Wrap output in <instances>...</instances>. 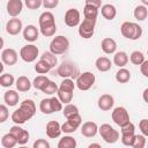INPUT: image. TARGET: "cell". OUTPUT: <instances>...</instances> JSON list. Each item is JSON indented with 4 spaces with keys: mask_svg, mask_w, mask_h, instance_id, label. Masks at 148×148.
I'll return each instance as SVG.
<instances>
[{
    "mask_svg": "<svg viewBox=\"0 0 148 148\" xmlns=\"http://www.w3.org/2000/svg\"><path fill=\"white\" fill-rule=\"evenodd\" d=\"M59 1L58 0H44L43 1V6L46 8V9H52V8H56L58 6Z\"/></svg>",
    "mask_w": 148,
    "mask_h": 148,
    "instance_id": "48",
    "label": "cell"
},
{
    "mask_svg": "<svg viewBox=\"0 0 148 148\" xmlns=\"http://www.w3.org/2000/svg\"><path fill=\"white\" fill-rule=\"evenodd\" d=\"M98 132L106 143H116L119 140V132L114 130L110 124H102L98 127Z\"/></svg>",
    "mask_w": 148,
    "mask_h": 148,
    "instance_id": "8",
    "label": "cell"
},
{
    "mask_svg": "<svg viewBox=\"0 0 148 148\" xmlns=\"http://www.w3.org/2000/svg\"><path fill=\"white\" fill-rule=\"evenodd\" d=\"M62 133L61 131V125L57 120H50L46 124V135L50 139H56L59 138L60 134Z\"/></svg>",
    "mask_w": 148,
    "mask_h": 148,
    "instance_id": "19",
    "label": "cell"
},
{
    "mask_svg": "<svg viewBox=\"0 0 148 148\" xmlns=\"http://www.w3.org/2000/svg\"><path fill=\"white\" fill-rule=\"evenodd\" d=\"M58 89H59V86H58L54 81L49 80L47 83L43 87V89H42L40 91L44 92V94H46V95H53V94L58 92Z\"/></svg>",
    "mask_w": 148,
    "mask_h": 148,
    "instance_id": "39",
    "label": "cell"
},
{
    "mask_svg": "<svg viewBox=\"0 0 148 148\" xmlns=\"http://www.w3.org/2000/svg\"><path fill=\"white\" fill-rule=\"evenodd\" d=\"M147 54H148V50H147Z\"/></svg>",
    "mask_w": 148,
    "mask_h": 148,
    "instance_id": "55",
    "label": "cell"
},
{
    "mask_svg": "<svg viewBox=\"0 0 148 148\" xmlns=\"http://www.w3.org/2000/svg\"><path fill=\"white\" fill-rule=\"evenodd\" d=\"M140 72L145 77L148 79V60H145V62L140 66Z\"/></svg>",
    "mask_w": 148,
    "mask_h": 148,
    "instance_id": "49",
    "label": "cell"
},
{
    "mask_svg": "<svg viewBox=\"0 0 148 148\" xmlns=\"http://www.w3.org/2000/svg\"><path fill=\"white\" fill-rule=\"evenodd\" d=\"M16 143H17V140L10 133H7L1 138V145L3 148H14Z\"/></svg>",
    "mask_w": 148,
    "mask_h": 148,
    "instance_id": "32",
    "label": "cell"
},
{
    "mask_svg": "<svg viewBox=\"0 0 148 148\" xmlns=\"http://www.w3.org/2000/svg\"><path fill=\"white\" fill-rule=\"evenodd\" d=\"M57 74L62 79H72V80L75 79L76 80L81 73H80L79 67L74 62L66 60V61H62L61 65H59L57 69Z\"/></svg>",
    "mask_w": 148,
    "mask_h": 148,
    "instance_id": "5",
    "label": "cell"
},
{
    "mask_svg": "<svg viewBox=\"0 0 148 148\" xmlns=\"http://www.w3.org/2000/svg\"><path fill=\"white\" fill-rule=\"evenodd\" d=\"M147 147H148V143H147Z\"/></svg>",
    "mask_w": 148,
    "mask_h": 148,
    "instance_id": "56",
    "label": "cell"
},
{
    "mask_svg": "<svg viewBox=\"0 0 148 148\" xmlns=\"http://www.w3.org/2000/svg\"><path fill=\"white\" fill-rule=\"evenodd\" d=\"M84 3H86V5H91V6H94V7L98 8V9L102 7V2H101L99 0H86Z\"/></svg>",
    "mask_w": 148,
    "mask_h": 148,
    "instance_id": "50",
    "label": "cell"
},
{
    "mask_svg": "<svg viewBox=\"0 0 148 148\" xmlns=\"http://www.w3.org/2000/svg\"><path fill=\"white\" fill-rule=\"evenodd\" d=\"M18 148H28L27 146H21V147H18Z\"/></svg>",
    "mask_w": 148,
    "mask_h": 148,
    "instance_id": "54",
    "label": "cell"
},
{
    "mask_svg": "<svg viewBox=\"0 0 148 148\" xmlns=\"http://www.w3.org/2000/svg\"><path fill=\"white\" fill-rule=\"evenodd\" d=\"M95 66L99 72H108L111 69V60L108 57H99L95 61Z\"/></svg>",
    "mask_w": 148,
    "mask_h": 148,
    "instance_id": "28",
    "label": "cell"
},
{
    "mask_svg": "<svg viewBox=\"0 0 148 148\" xmlns=\"http://www.w3.org/2000/svg\"><path fill=\"white\" fill-rule=\"evenodd\" d=\"M3 101L6 103V105L8 106H15L18 104V101H20V95L18 92H16L15 90H7L3 95Z\"/></svg>",
    "mask_w": 148,
    "mask_h": 148,
    "instance_id": "24",
    "label": "cell"
},
{
    "mask_svg": "<svg viewBox=\"0 0 148 148\" xmlns=\"http://www.w3.org/2000/svg\"><path fill=\"white\" fill-rule=\"evenodd\" d=\"M130 61L133 64V65H138V66H141L143 62H145V56L141 51H133L130 56Z\"/></svg>",
    "mask_w": 148,
    "mask_h": 148,
    "instance_id": "35",
    "label": "cell"
},
{
    "mask_svg": "<svg viewBox=\"0 0 148 148\" xmlns=\"http://www.w3.org/2000/svg\"><path fill=\"white\" fill-rule=\"evenodd\" d=\"M38 53H39V50L34 44L24 45L20 50V57L25 62H32V61H35L37 59V57H38Z\"/></svg>",
    "mask_w": 148,
    "mask_h": 148,
    "instance_id": "10",
    "label": "cell"
},
{
    "mask_svg": "<svg viewBox=\"0 0 148 148\" xmlns=\"http://www.w3.org/2000/svg\"><path fill=\"white\" fill-rule=\"evenodd\" d=\"M142 98H143V101L148 104V88H146V89L143 90V92H142Z\"/></svg>",
    "mask_w": 148,
    "mask_h": 148,
    "instance_id": "51",
    "label": "cell"
},
{
    "mask_svg": "<svg viewBox=\"0 0 148 148\" xmlns=\"http://www.w3.org/2000/svg\"><path fill=\"white\" fill-rule=\"evenodd\" d=\"M22 28H23L22 21L20 18H17V17L9 18L7 21V23H6V31H7V34H9L12 36L18 35L22 31Z\"/></svg>",
    "mask_w": 148,
    "mask_h": 148,
    "instance_id": "17",
    "label": "cell"
},
{
    "mask_svg": "<svg viewBox=\"0 0 148 148\" xmlns=\"http://www.w3.org/2000/svg\"><path fill=\"white\" fill-rule=\"evenodd\" d=\"M40 59L44 60V61H46V62L51 66V68L56 67V65H57V62H58L57 56H54V54H53L52 52H50V51H45V52L40 56Z\"/></svg>",
    "mask_w": 148,
    "mask_h": 148,
    "instance_id": "37",
    "label": "cell"
},
{
    "mask_svg": "<svg viewBox=\"0 0 148 148\" xmlns=\"http://www.w3.org/2000/svg\"><path fill=\"white\" fill-rule=\"evenodd\" d=\"M62 113H64V117H65L66 119H68V118H71V117H74V116L79 114V108H77L76 105L69 103V104L65 105V108L62 109Z\"/></svg>",
    "mask_w": 148,
    "mask_h": 148,
    "instance_id": "34",
    "label": "cell"
},
{
    "mask_svg": "<svg viewBox=\"0 0 148 148\" xmlns=\"http://www.w3.org/2000/svg\"><path fill=\"white\" fill-rule=\"evenodd\" d=\"M15 86H16V89L20 91V92H27L30 90L32 83L30 82V80L24 76V75H21L17 77L16 82H15Z\"/></svg>",
    "mask_w": 148,
    "mask_h": 148,
    "instance_id": "26",
    "label": "cell"
},
{
    "mask_svg": "<svg viewBox=\"0 0 148 148\" xmlns=\"http://www.w3.org/2000/svg\"><path fill=\"white\" fill-rule=\"evenodd\" d=\"M39 110L44 114H51V113L61 111L62 110V103L56 96H52L50 98H44L39 103Z\"/></svg>",
    "mask_w": 148,
    "mask_h": 148,
    "instance_id": "6",
    "label": "cell"
},
{
    "mask_svg": "<svg viewBox=\"0 0 148 148\" xmlns=\"http://www.w3.org/2000/svg\"><path fill=\"white\" fill-rule=\"evenodd\" d=\"M95 80H96L95 74H92L91 72H83L75 80V86L77 89L86 91V90H89L94 86Z\"/></svg>",
    "mask_w": 148,
    "mask_h": 148,
    "instance_id": "9",
    "label": "cell"
},
{
    "mask_svg": "<svg viewBox=\"0 0 148 148\" xmlns=\"http://www.w3.org/2000/svg\"><path fill=\"white\" fill-rule=\"evenodd\" d=\"M15 83V79L12 74L9 73H3L0 76V86L3 88H9L10 86H13Z\"/></svg>",
    "mask_w": 148,
    "mask_h": 148,
    "instance_id": "36",
    "label": "cell"
},
{
    "mask_svg": "<svg viewBox=\"0 0 148 148\" xmlns=\"http://www.w3.org/2000/svg\"><path fill=\"white\" fill-rule=\"evenodd\" d=\"M57 148H76V140L71 135H65L59 140Z\"/></svg>",
    "mask_w": 148,
    "mask_h": 148,
    "instance_id": "29",
    "label": "cell"
},
{
    "mask_svg": "<svg viewBox=\"0 0 148 148\" xmlns=\"http://www.w3.org/2000/svg\"><path fill=\"white\" fill-rule=\"evenodd\" d=\"M9 113H8V108L6 104H0V123H5L8 118Z\"/></svg>",
    "mask_w": 148,
    "mask_h": 148,
    "instance_id": "44",
    "label": "cell"
},
{
    "mask_svg": "<svg viewBox=\"0 0 148 148\" xmlns=\"http://www.w3.org/2000/svg\"><path fill=\"white\" fill-rule=\"evenodd\" d=\"M98 132V126L94 121H86L81 126V134L86 138H92L97 134Z\"/></svg>",
    "mask_w": 148,
    "mask_h": 148,
    "instance_id": "22",
    "label": "cell"
},
{
    "mask_svg": "<svg viewBox=\"0 0 148 148\" xmlns=\"http://www.w3.org/2000/svg\"><path fill=\"white\" fill-rule=\"evenodd\" d=\"M36 113V104L32 99H24L23 102H21L18 109H16L10 118L15 123V125H22L24 124L27 120L31 119Z\"/></svg>",
    "mask_w": 148,
    "mask_h": 148,
    "instance_id": "1",
    "label": "cell"
},
{
    "mask_svg": "<svg viewBox=\"0 0 148 148\" xmlns=\"http://www.w3.org/2000/svg\"><path fill=\"white\" fill-rule=\"evenodd\" d=\"M51 69H52L51 66H50L46 61H44V60H42V59H39V60L36 62V65H35V71H36L38 74H46V73H49Z\"/></svg>",
    "mask_w": 148,
    "mask_h": 148,
    "instance_id": "38",
    "label": "cell"
},
{
    "mask_svg": "<svg viewBox=\"0 0 148 148\" xmlns=\"http://www.w3.org/2000/svg\"><path fill=\"white\" fill-rule=\"evenodd\" d=\"M83 16L87 20H96L97 21V16H98V8L91 6V5H86L84 3V8H83Z\"/></svg>",
    "mask_w": 148,
    "mask_h": 148,
    "instance_id": "30",
    "label": "cell"
},
{
    "mask_svg": "<svg viewBox=\"0 0 148 148\" xmlns=\"http://www.w3.org/2000/svg\"><path fill=\"white\" fill-rule=\"evenodd\" d=\"M17 58H18L17 52L14 49H12V47L5 49L1 52V61L5 65H8V66L15 65L17 62Z\"/></svg>",
    "mask_w": 148,
    "mask_h": 148,
    "instance_id": "16",
    "label": "cell"
},
{
    "mask_svg": "<svg viewBox=\"0 0 148 148\" xmlns=\"http://www.w3.org/2000/svg\"><path fill=\"white\" fill-rule=\"evenodd\" d=\"M97 105L102 111H109L114 105V98L110 94H103L97 101Z\"/></svg>",
    "mask_w": 148,
    "mask_h": 148,
    "instance_id": "20",
    "label": "cell"
},
{
    "mask_svg": "<svg viewBox=\"0 0 148 148\" xmlns=\"http://www.w3.org/2000/svg\"><path fill=\"white\" fill-rule=\"evenodd\" d=\"M101 46H102V50H103L104 53H106V54H113V53H116V50H117V42L113 38L105 37L102 40Z\"/></svg>",
    "mask_w": 148,
    "mask_h": 148,
    "instance_id": "23",
    "label": "cell"
},
{
    "mask_svg": "<svg viewBox=\"0 0 148 148\" xmlns=\"http://www.w3.org/2000/svg\"><path fill=\"white\" fill-rule=\"evenodd\" d=\"M38 22H39V31L43 36L52 37L56 35L57 24H56L54 15L51 12H49V10L43 12L38 18Z\"/></svg>",
    "mask_w": 148,
    "mask_h": 148,
    "instance_id": "2",
    "label": "cell"
},
{
    "mask_svg": "<svg viewBox=\"0 0 148 148\" xmlns=\"http://www.w3.org/2000/svg\"><path fill=\"white\" fill-rule=\"evenodd\" d=\"M101 12H102V16H103L105 20H109V21L113 20V18L116 17V15H117V9H116V7H114L113 5H111V3H105V5H103Z\"/></svg>",
    "mask_w": 148,
    "mask_h": 148,
    "instance_id": "27",
    "label": "cell"
},
{
    "mask_svg": "<svg viewBox=\"0 0 148 148\" xmlns=\"http://www.w3.org/2000/svg\"><path fill=\"white\" fill-rule=\"evenodd\" d=\"M146 145H147L146 136L142 135V134H136L135 139H134V142L132 145V148H145Z\"/></svg>",
    "mask_w": 148,
    "mask_h": 148,
    "instance_id": "41",
    "label": "cell"
},
{
    "mask_svg": "<svg viewBox=\"0 0 148 148\" xmlns=\"http://www.w3.org/2000/svg\"><path fill=\"white\" fill-rule=\"evenodd\" d=\"M120 128H121L120 130L121 134H135V125L133 123H131V121L127 125H125V126H123Z\"/></svg>",
    "mask_w": 148,
    "mask_h": 148,
    "instance_id": "43",
    "label": "cell"
},
{
    "mask_svg": "<svg viewBox=\"0 0 148 148\" xmlns=\"http://www.w3.org/2000/svg\"><path fill=\"white\" fill-rule=\"evenodd\" d=\"M120 32L130 40H138L142 36V28L135 22L126 21L120 25Z\"/></svg>",
    "mask_w": 148,
    "mask_h": 148,
    "instance_id": "4",
    "label": "cell"
},
{
    "mask_svg": "<svg viewBox=\"0 0 148 148\" xmlns=\"http://www.w3.org/2000/svg\"><path fill=\"white\" fill-rule=\"evenodd\" d=\"M23 38L27 40V42H30V43H34L38 39V36H39V30L34 25V24H28L25 28H23Z\"/></svg>",
    "mask_w": 148,
    "mask_h": 148,
    "instance_id": "21",
    "label": "cell"
},
{
    "mask_svg": "<svg viewBox=\"0 0 148 148\" xmlns=\"http://www.w3.org/2000/svg\"><path fill=\"white\" fill-rule=\"evenodd\" d=\"M47 81H49L47 76H45V75H38V76H36V77L34 79V81H32V87H34L35 89H37V90H42L43 87L47 83Z\"/></svg>",
    "mask_w": 148,
    "mask_h": 148,
    "instance_id": "40",
    "label": "cell"
},
{
    "mask_svg": "<svg viewBox=\"0 0 148 148\" xmlns=\"http://www.w3.org/2000/svg\"><path fill=\"white\" fill-rule=\"evenodd\" d=\"M88 148H102V146L99 143H97V142H94V143H90L88 146Z\"/></svg>",
    "mask_w": 148,
    "mask_h": 148,
    "instance_id": "52",
    "label": "cell"
},
{
    "mask_svg": "<svg viewBox=\"0 0 148 148\" xmlns=\"http://www.w3.org/2000/svg\"><path fill=\"white\" fill-rule=\"evenodd\" d=\"M24 3L29 9H37L43 5V1L42 0H25Z\"/></svg>",
    "mask_w": 148,
    "mask_h": 148,
    "instance_id": "45",
    "label": "cell"
},
{
    "mask_svg": "<svg viewBox=\"0 0 148 148\" xmlns=\"http://www.w3.org/2000/svg\"><path fill=\"white\" fill-rule=\"evenodd\" d=\"M69 47V40L67 37L59 35L53 37V39L50 43V52H52L54 56L64 54Z\"/></svg>",
    "mask_w": 148,
    "mask_h": 148,
    "instance_id": "7",
    "label": "cell"
},
{
    "mask_svg": "<svg viewBox=\"0 0 148 148\" xmlns=\"http://www.w3.org/2000/svg\"><path fill=\"white\" fill-rule=\"evenodd\" d=\"M135 135L136 134H121V142L124 146H127V147H132L133 142H134V139H135Z\"/></svg>",
    "mask_w": 148,
    "mask_h": 148,
    "instance_id": "42",
    "label": "cell"
},
{
    "mask_svg": "<svg viewBox=\"0 0 148 148\" xmlns=\"http://www.w3.org/2000/svg\"><path fill=\"white\" fill-rule=\"evenodd\" d=\"M133 15H134V17H135L138 21H143V20H146L147 16H148V9H147V7H145L143 5H139V6L135 7V9H134V12H133Z\"/></svg>",
    "mask_w": 148,
    "mask_h": 148,
    "instance_id": "33",
    "label": "cell"
},
{
    "mask_svg": "<svg viewBox=\"0 0 148 148\" xmlns=\"http://www.w3.org/2000/svg\"><path fill=\"white\" fill-rule=\"evenodd\" d=\"M75 83L72 79H64L59 86L58 89V98L60 99V102L62 104H69L73 99V92H74V88H75Z\"/></svg>",
    "mask_w": 148,
    "mask_h": 148,
    "instance_id": "3",
    "label": "cell"
},
{
    "mask_svg": "<svg viewBox=\"0 0 148 148\" xmlns=\"http://www.w3.org/2000/svg\"><path fill=\"white\" fill-rule=\"evenodd\" d=\"M141 2H142V5H143L145 7L148 6V0H141Z\"/></svg>",
    "mask_w": 148,
    "mask_h": 148,
    "instance_id": "53",
    "label": "cell"
},
{
    "mask_svg": "<svg viewBox=\"0 0 148 148\" xmlns=\"http://www.w3.org/2000/svg\"><path fill=\"white\" fill-rule=\"evenodd\" d=\"M81 124H82V118H81V116H80V113H79V114H76V116H74V117L68 118V119L61 125V131H62L64 133H66V134L74 133L80 126H82Z\"/></svg>",
    "mask_w": 148,
    "mask_h": 148,
    "instance_id": "13",
    "label": "cell"
},
{
    "mask_svg": "<svg viewBox=\"0 0 148 148\" xmlns=\"http://www.w3.org/2000/svg\"><path fill=\"white\" fill-rule=\"evenodd\" d=\"M9 133L14 135V138L17 140V143L21 146H24L29 141V132L24 128H22L20 125H14L10 127Z\"/></svg>",
    "mask_w": 148,
    "mask_h": 148,
    "instance_id": "14",
    "label": "cell"
},
{
    "mask_svg": "<svg viewBox=\"0 0 148 148\" xmlns=\"http://www.w3.org/2000/svg\"><path fill=\"white\" fill-rule=\"evenodd\" d=\"M128 60H130L128 54H127L125 51L116 52L114 56H113V65H116V66L119 67V68H124V67L127 65Z\"/></svg>",
    "mask_w": 148,
    "mask_h": 148,
    "instance_id": "25",
    "label": "cell"
},
{
    "mask_svg": "<svg viewBox=\"0 0 148 148\" xmlns=\"http://www.w3.org/2000/svg\"><path fill=\"white\" fill-rule=\"evenodd\" d=\"M131 79V72L127 68H119L116 73V80L119 83H126Z\"/></svg>",
    "mask_w": 148,
    "mask_h": 148,
    "instance_id": "31",
    "label": "cell"
},
{
    "mask_svg": "<svg viewBox=\"0 0 148 148\" xmlns=\"http://www.w3.org/2000/svg\"><path fill=\"white\" fill-rule=\"evenodd\" d=\"M112 120L120 127L127 125L130 123V114L128 111L124 106H117L112 111Z\"/></svg>",
    "mask_w": 148,
    "mask_h": 148,
    "instance_id": "11",
    "label": "cell"
},
{
    "mask_svg": "<svg viewBox=\"0 0 148 148\" xmlns=\"http://www.w3.org/2000/svg\"><path fill=\"white\" fill-rule=\"evenodd\" d=\"M95 25H96V20L83 18V21L79 25V35L84 39L91 38L95 32Z\"/></svg>",
    "mask_w": 148,
    "mask_h": 148,
    "instance_id": "12",
    "label": "cell"
},
{
    "mask_svg": "<svg viewBox=\"0 0 148 148\" xmlns=\"http://www.w3.org/2000/svg\"><path fill=\"white\" fill-rule=\"evenodd\" d=\"M139 128H140L142 135L148 136V119H141L139 123Z\"/></svg>",
    "mask_w": 148,
    "mask_h": 148,
    "instance_id": "47",
    "label": "cell"
},
{
    "mask_svg": "<svg viewBox=\"0 0 148 148\" xmlns=\"http://www.w3.org/2000/svg\"><path fill=\"white\" fill-rule=\"evenodd\" d=\"M32 148H50V143L45 139H37L34 142Z\"/></svg>",
    "mask_w": 148,
    "mask_h": 148,
    "instance_id": "46",
    "label": "cell"
},
{
    "mask_svg": "<svg viewBox=\"0 0 148 148\" xmlns=\"http://www.w3.org/2000/svg\"><path fill=\"white\" fill-rule=\"evenodd\" d=\"M65 23L67 27L74 28L76 25H80L81 23V15L80 12L76 8H69L65 13Z\"/></svg>",
    "mask_w": 148,
    "mask_h": 148,
    "instance_id": "15",
    "label": "cell"
},
{
    "mask_svg": "<svg viewBox=\"0 0 148 148\" xmlns=\"http://www.w3.org/2000/svg\"><path fill=\"white\" fill-rule=\"evenodd\" d=\"M6 8H7L8 15L12 16V18H14L21 14V12L23 9V2L21 0H9V1H7Z\"/></svg>",
    "mask_w": 148,
    "mask_h": 148,
    "instance_id": "18",
    "label": "cell"
}]
</instances>
